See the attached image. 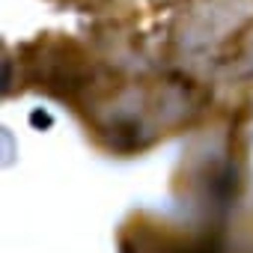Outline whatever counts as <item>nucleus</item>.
I'll use <instances>...</instances> for the list:
<instances>
[{
	"label": "nucleus",
	"instance_id": "1",
	"mask_svg": "<svg viewBox=\"0 0 253 253\" xmlns=\"http://www.w3.org/2000/svg\"><path fill=\"white\" fill-rule=\"evenodd\" d=\"M30 122L36 125V128H51V125H54L51 113H45V110H33V113H30Z\"/></svg>",
	"mask_w": 253,
	"mask_h": 253
}]
</instances>
